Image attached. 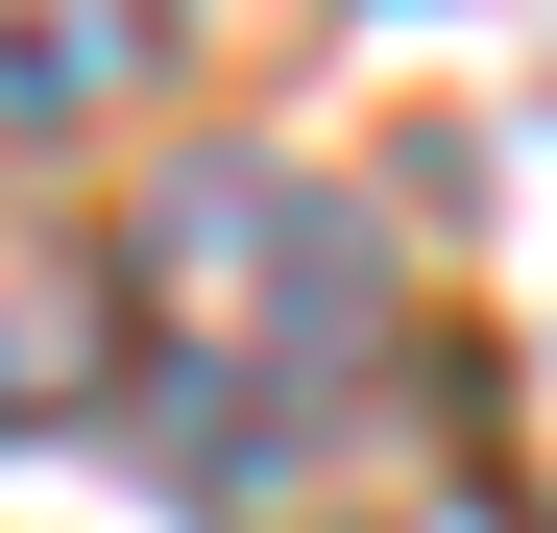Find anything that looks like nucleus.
<instances>
[{
	"label": "nucleus",
	"mask_w": 557,
	"mask_h": 533,
	"mask_svg": "<svg viewBox=\"0 0 557 533\" xmlns=\"http://www.w3.org/2000/svg\"><path fill=\"white\" fill-rule=\"evenodd\" d=\"M146 73V25H49V49H0V146H49V122H98Z\"/></svg>",
	"instance_id": "obj_2"
},
{
	"label": "nucleus",
	"mask_w": 557,
	"mask_h": 533,
	"mask_svg": "<svg viewBox=\"0 0 557 533\" xmlns=\"http://www.w3.org/2000/svg\"><path fill=\"white\" fill-rule=\"evenodd\" d=\"M146 315H170V436H267L388 364V243L315 170H195L146 219Z\"/></svg>",
	"instance_id": "obj_1"
}]
</instances>
